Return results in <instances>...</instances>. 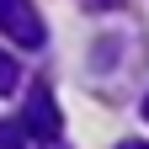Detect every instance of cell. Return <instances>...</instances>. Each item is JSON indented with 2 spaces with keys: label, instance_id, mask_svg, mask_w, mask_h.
Masks as SVG:
<instances>
[{
  "label": "cell",
  "instance_id": "1",
  "mask_svg": "<svg viewBox=\"0 0 149 149\" xmlns=\"http://www.w3.org/2000/svg\"><path fill=\"white\" fill-rule=\"evenodd\" d=\"M0 32L11 43H22V48H43L48 43V27H43L32 0H0Z\"/></svg>",
  "mask_w": 149,
  "mask_h": 149
},
{
  "label": "cell",
  "instance_id": "2",
  "mask_svg": "<svg viewBox=\"0 0 149 149\" xmlns=\"http://www.w3.org/2000/svg\"><path fill=\"white\" fill-rule=\"evenodd\" d=\"M22 128H32V139H43V144H59V107H53V91L48 85H32V96H27V112H22Z\"/></svg>",
  "mask_w": 149,
  "mask_h": 149
},
{
  "label": "cell",
  "instance_id": "3",
  "mask_svg": "<svg viewBox=\"0 0 149 149\" xmlns=\"http://www.w3.org/2000/svg\"><path fill=\"white\" fill-rule=\"evenodd\" d=\"M16 85H22V69H16V59L0 48V96H16Z\"/></svg>",
  "mask_w": 149,
  "mask_h": 149
},
{
  "label": "cell",
  "instance_id": "4",
  "mask_svg": "<svg viewBox=\"0 0 149 149\" xmlns=\"http://www.w3.org/2000/svg\"><path fill=\"white\" fill-rule=\"evenodd\" d=\"M0 149H27V128L22 123H0Z\"/></svg>",
  "mask_w": 149,
  "mask_h": 149
},
{
  "label": "cell",
  "instance_id": "5",
  "mask_svg": "<svg viewBox=\"0 0 149 149\" xmlns=\"http://www.w3.org/2000/svg\"><path fill=\"white\" fill-rule=\"evenodd\" d=\"M117 149H149V144H144V139H128V144H117Z\"/></svg>",
  "mask_w": 149,
  "mask_h": 149
},
{
  "label": "cell",
  "instance_id": "6",
  "mask_svg": "<svg viewBox=\"0 0 149 149\" xmlns=\"http://www.w3.org/2000/svg\"><path fill=\"white\" fill-rule=\"evenodd\" d=\"M144 117H149V96H144Z\"/></svg>",
  "mask_w": 149,
  "mask_h": 149
},
{
  "label": "cell",
  "instance_id": "7",
  "mask_svg": "<svg viewBox=\"0 0 149 149\" xmlns=\"http://www.w3.org/2000/svg\"><path fill=\"white\" fill-rule=\"evenodd\" d=\"M48 149H64V144H48Z\"/></svg>",
  "mask_w": 149,
  "mask_h": 149
}]
</instances>
